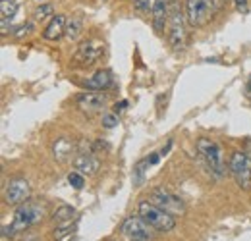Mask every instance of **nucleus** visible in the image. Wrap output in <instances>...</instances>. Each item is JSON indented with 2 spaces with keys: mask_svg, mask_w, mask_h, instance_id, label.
Instances as JSON below:
<instances>
[{
  "mask_svg": "<svg viewBox=\"0 0 251 241\" xmlns=\"http://www.w3.org/2000/svg\"><path fill=\"white\" fill-rule=\"evenodd\" d=\"M149 201L153 205H157L158 209L166 211L172 216H182L186 212V205L180 197L172 195L170 191H164V189H153L151 195H149Z\"/></svg>",
  "mask_w": 251,
  "mask_h": 241,
  "instance_id": "nucleus-7",
  "label": "nucleus"
},
{
  "mask_svg": "<svg viewBox=\"0 0 251 241\" xmlns=\"http://www.w3.org/2000/svg\"><path fill=\"white\" fill-rule=\"evenodd\" d=\"M104 54V45L99 41H85L77 47V52L74 56V62L77 66H93Z\"/></svg>",
  "mask_w": 251,
  "mask_h": 241,
  "instance_id": "nucleus-10",
  "label": "nucleus"
},
{
  "mask_svg": "<svg viewBox=\"0 0 251 241\" xmlns=\"http://www.w3.org/2000/svg\"><path fill=\"white\" fill-rule=\"evenodd\" d=\"M158 156H160V154H153V156H149V158H147V162H149V164H157Z\"/></svg>",
  "mask_w": 251,
  "mask_h": 241,
  "instance_id": "nucleus-28",
  "label": "nucleus"
},
{
  "mask_svg": "<svg viewBox=\"0 0 251 241\" xmlns=\"http://www.w3.org/2000/svg\"><path fill=\"white\" fill-rule=\"evenodd\" d=\"M234 6L240 14H248L250 12V2L248 0H234Z\"/></svg>",
  "mask_w": 251,
  "mask_h": 241,
  "instance_id": "nucleus-24",
  "label": "nucleus"
},
{
  "mask_svg": "<svg viewBox=\"0 0 251 241\" xmlns=\"http://www.w3.org/2000/svg\"><path fill=\"white\" fill-rule=\"evenodd\" d=\"M197 152L201 154V158L207 162L209 170H211L217 178H222V176H224L226 166H224V156H222V149H220L219 143H215L213 139L203 137V139L197 141Z\"/></svg>",
  "mask_w": 251,
  "mask_h": 241,
  "instance_id": "nucleus-3",
  "label": "nucleus"
},
{
  "mask_svg": "<svg viewBox=\"0 0 251 241\" xmlns=\"http://www.w3.org/2000/svg\"><path fill=\"white\" fill-rule=\"evenodd\" d=\"M133 4H135V10L137 12H149V10H153L155 0H135Z\"/></svg>",
  "mask_w": 251,
  "mask_h": 241,
  "instance_id": "nucleus-23",
  "label": "nucleus"
},
{
  "mask_svg": "<svg viewBox=\"0 0 251 241\" xmlns=\"http://www.w3.org/2000/svg\"><path fill=\"white\" fill-rule=\"evenodd\" d=\"M52 152H54V158H58L60 162L64 160H68V158H72V154H74V143L70 141V139H56V143L52 145Z\"/></svg>",
  "mask_w": 251,
  "mask_h": 241,
  "instance_id": "nucleus-17",
  "label": "nucleus"
},
{
  "mask_svg": "<svg viewBox=\"0 0 251 241\" xmlns=\"http://www.w3.org/2000/svg\"><path fill=\"white\" fill-rule=\"evenodd\" d=\"M102 125H104L106 129L116 127V125H118V116H116V112H112V114H104V116H102Z\"/></svg>",
  "mask_w": 251,
  "mask_h": 241,
  "instance_id": "nucleus-22",
  "label": "nucleus"
},
{
  "mask_svg": "<svg viewBox=\"0 0 251 241\" xmlns=\"http://www.w3.org/2000/svg\"><path fill=\"white\" fill-rule=\"evenodd\" d=\"M62 35H66V18L62 14H56V16H52L47 29L43 31V37L47 41H58Z\"/></svg>",
  "mask_w": 251,
  "mask_h": 241,
  "instance_id": "nucleus-13",
  "label": "nucleus"
},
{
  "mask_svg": "<svg viewBox=\"0 0 251 241\" xmlns=\"http://www.w3.org/2000/svg\"><path fill=\"white\" fill-rule=\"evenodd\" d=\"M43 214H45V209L41 205H37L33 201H25L24 205L18 207L12 224L10 226H4L2 232H4V236H16L20 232H25L27 228H31L33 224L41 222Z\"/></svg>",
  "mask_w": 251,
  "mask_h": 241,
  "instance_id": "nucleus-1",
  "label": "nucleus"
},
{
  "mask_svg": "<svg viewBox=\"0 0 251 241\" xmlns=\"http://www.w3.org/2000/svg\"><path fill=\"white\" fill-rule=\"evenodd\" d=\"M112 85V75L110 72L106 70H99L95 75H91L87 81H85V87L87 89H95V91H104Z\"/></svg>",
  "mask_w": 251,
  "mask_h": 241,
  "instance_id": "nucleus-15",
  "label": "nucleus"
},
{
  "mask_svg": "<svg viewBox=\"0 0 251 241\" xmlns=\"http://www.w3.org/2000/svg\"><path fill=\"white\" fill-rule=\"evenodd\" d=\"M211 4H213V12H219L220 8L226 4V0H211Z\"/></svg>",
  "mask_w": 251,
  "mask_h": 241,
  "instance_id": "nucleus-26",
  "label": "nucleus"
},
{
  "mask_svg": "<svg viewBox=\"0 0 251 241\" xmlns=\"http://www.w3.org/2000/svg\"><path fill=\"white\" fill-rule=\"evenodd\" d=\"M126 106H127V102H126V100H122L120 104H116V106H114V112H122Z\"/></svg>",
  "mask_w": 251,
  "mask_h": 241,
  "instance_id": "nucleus-27",
  "label": "nucleus"
},
{
  "mask_svg": "<svg viewBox=\"0 0 251 241\" xmlns=\"http://www.w3.org/2000/svg\"><path fill=\"white\" fill-rule=\"evenodd\" d=\"M68 183H70L74 189H81V187L85 185L83 174H81V172H70V174H68Z\"/></svg>",
  "mask_w": 251,
  "mask_h": 241,
  "instance_id": "nucleus-21",
  "label": "nucleus"
},
{
  "mask_svg": "<svg viewBox=\"0 0 251 241\" xmlns=\"http://www.w3.org/2000/svg\"><path fill=\"white\" fill-rule=\"evenodd\" d=\"M153 230L155 228L149 226L139 214L137 216H127L120 226L122 236L127 238L129 241H153V238H155Z\"/></svg>",
  "mask_w": 251,
  "mask_h": 241,
  "instance_id": "nucleus-5",
  "label": "nucleus"
},
{
  "mask_svg": "<svg viewBox=\"0 0 251 241\" xmlns=\"http://www.w3.org/2000/svg\"><path fill=\"white\" fill-rule=\"evenodd\" d=\"M230 172L238 187L242 189H251V156L246 152H234L230 156Z\"/></svg>",
  "mask_w": 251,
  "mask_h": 241,
  "instance_id": "nucleus-6",
  "label": "nucleus"
},
{
  "mask_svg": "<svg viewBox=\"0 0 251 241\" xmlns=\"http://www.w3.org/2000/svg\"><path fill=\"white\" fill-rule=\"evenodd\" d=\"M213 14L211 0H186V20L191 27H201Z\"/></svg>",
  "mask_w": 251,
  "mask_h": 241,
  "instance_id": "nucleus-8",
  "label": "nucleus"
},
{
  "mask_svg": "<svg viewBox=\"0 0 251 241\" xmlns=\"http://www.w3.org/2000/svg\"><path fill=\"white\" fill-rule=\"evenodd\" d=\"M74 166H75V170H79L81 174L93 176V174H97V170H99V160L95 158L91 152H81V154L75 156Z\"/></svg>",
  "mask_w": 251,
  "mask_h": 241,
  "instance_id": "nucleus-14",
  "label": "nucleus"
},
{
  "mask_svg": "<svg viewBox=\"0 0 251 241\" xmlns=\"http://www.w3.org/2000/svg\"><path fill=\"white\" fill-rule=\"evenodd\" d=\"M106 100H108V96L104 93H83L77 96V106H79V110L93 114V112H99L100 108H104Z\"/></svg>",
  "mask_w": 251,
  "mask_h": 241,
  "instance_id": "nucleus-11",
  "label": "nucleus"
},
{
  "mask_svg": "<svg viewBox=\"0 0 251 241\" xmlns=\"http://www.w3.org/2000/svg\"><path fill=\"white\" fill-rule=\"evenodd\" d=\"M186 14L182 12V8H176L174 12H170V31H168V41L170 47L176 52H182L188 47V31H186Z\"/></svg>",
  "mask_w": 251,
  "mask_h": 241,
  "instance_id": "nucleus-4",
  "label": "nucleus"
},
{
  "mask_svg": "<svg viewBox=\"0 0 251 241\" xmlns=\"http://www.w3.org/2000/svg\"><path fill=\"white\" fill-rule=\"evenodd\" d=\"M81 31H83V22L81 18H72L68 24H66V37L68 41H77L81 37Z\"/></svg>",
  "mask_w": 251,
  "mask_h": 241,
  "instance_id": "nucleus-19",
  "label": "nucleus"
},
{
  "mask_svg": "<svg viewBox=\"0 0 251 241\" xmlns=\"http://www.w3.org/2000/svg\"><path fill=\"white\" fill-rule=\"evenodd\" d=\"M248 91L251 93V77H250V81H248Z\"/></svg>",
  "mask_w": 251,
  "mask_h": 241,
  "instance_id": "nucleus-29",
  "label": "nucleus"
},
{
  "mask_svg": "<svg viewBox=\"0 0 251 241\" xmlns=\"http://www.w3.org/2000/svg\"><path fill=\"white\" fill-rule=\"evenodd\" d=\"M52 12H54V8H52L50 4H43V6H39V8L35 10V14H33V16H35V20L43 22V20H47L49 16H54Z\"/></svg>",
  "mask_w": 251,
  "mask_h": 241,
  "instance_id": "nucleus-20",
  "label": "nucleus"
},
{
  "mask_svg": "<svg viewBox=\"0 0 251 241\" xmlns=\"http://www.w3.org/2000/svg\"><path fill=\"white\" fill-rule=\"evenodd\" d=\"M33 31V24H24V25H20L14 35H18V37H22V35H27V33H31Z\"/></svg>",
  "mask_w": 251,
  "mask_h": 241,
  "instance_id": "nucleus-25",
  "label": "nucleus"
},
{
  "mask_svg": "<svg viewBox=\"0 0 251 241\" xmlns=\"http://www.w3.org/2000/svg\"><path fill=\"white\" fill-rule=\"evenodd\" d=\"M74 218H75V209L70 207V205H64L60 209H56V212L52 214V220H54L58 226H70Z\"/></svg>",
  "mask_w": 251,
  "mask_h": 241,
  "instance_id": "nucleus-18",
  "label": "nucleus"
},
{
  "mask_svg": "<svg viewBox=\"0 0 251 241\" xmlns=\"http://www.w3.org/2000/svg\"><path fill=\"white\" fill-rule=\"evenodd\" d=\"M153 27L157 33H162L168 20H170V8H168V2L166 0H155L153 4Z\"/></svg>",
  "mask_w": 251,
  "mask_h": 241,
  "instance_id": "nucleus-12",
  "label": "nucleus"
},
{
  "mask_svg": "<svg viewBox=\"0 0 251 241\" xmlns=\"http://www.w3.org/2000/svg\"><path fill=\"white\" fill-rule=\"evenodd\" d=\"M137 214L149 224L153 226L157 232H170L176 226V220L172 214H168L166 211L158 209L157 205H153L151 201H141L137 207Z\"/></svg>",
  "mask_w": 251,
  "mask_h": 241,
  "instance_id": "nucleus-2",
  "label": "nucleus"
},
{
  "mask_svg": "<svg viewBox=\"0 0 251 241\" xmlns=\"http://www.w3.org/2000/svg\"><path fill=\"white\" fill-rule=\"evenodd\" d=\"M18 10L16 0H0V14H2V33H8V24L14 20Z\"/></svg>",
  "mask_w": 251,
  "mask_h": 241,
  "instance_id": "nucleus-16",
  "label": "nucleus"
},
{
  "mask_svg": "<svg viewBox=\"0 0 251 241\" xmlns=\"http://www.w3.org/2000/svg\"><path fill=\"white\" fill-rule=\"evenodd\" d=\"M29 195H31V187H29L27 180L14 178L6 185L4 201H6V205H24L25 201H29Z\"/></svg>",
  "mask_w": 251,
  "mask_h": 241,
  "instance_id": "nucleus-9",
  "label": "nucleus"
}]
</instances>
